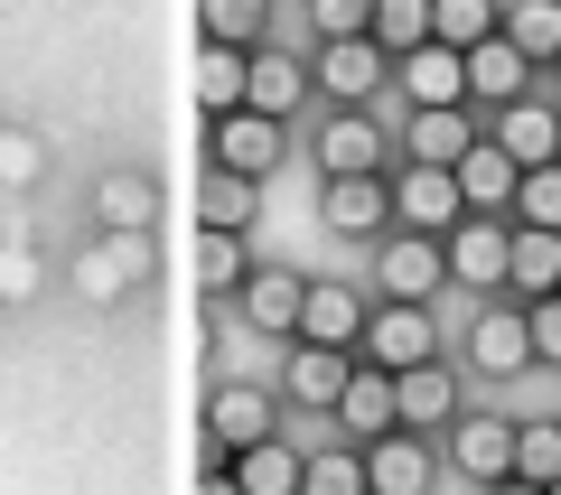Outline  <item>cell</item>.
Masks as SVG:
<instances>
[{
  "mask_svg": "<svg viewBox=\"0 0 561 495\" xmlns=\"http://www.w3.org/2000/svg\"><path fill=\"white\" fill-rule=\"evenodd\" d=\"M38 179H47V140H38V131H10V122H0V197H28Z\"/></svg>",
  "mask_w": 561,
  "mask_h": 495,
  "instance_id": "37",
  "label": "cell"
},
{
  "mask_svg": "<svg viewBox=\"0 0 561 495\" xmlns=\"http://www.w3.org/2000/svg\"><path fill=\"white\" fill-rule=\"evenodd\" d=\"M459 179V197H468V216H515V187H524V169L505 150H486V131H478V150L449 169Z\"/></svg>",
  "mask_w": 561,
  "mask_h": 495,
  "instance_id": "26",
  "label": "cell"
},
{
  "mask_svg": "<svg viewBox=\"0 0 561 495\" xmlns=\"http://www.w3.org/2000/svg\"><path fill=\"white\" fill-rule=\"evenodd\" d=\"M459 375H486V383H515L534 375V337H524V309L515 299H478L459 327Z\"/></svg>",
  "mask_w": 561,
  "mask_h": 495,
  "instance_id": "6",
  "label": "cell"
},
{
  "mask_svg": "<svg viewBox=\"0 0 561 495\" xmlns=\"http://www.w3.org/2000/svg\"><path fill=\"white\" fill-rule=\"evenodd\" d=\"M365 38L383 47V57H412V47H431V0H375V28Z\"/></svg>",
  "mask_w": 561,
  "mask_h": 495,
  "instance_id": "36",
  "label": "cell"
},
{
  "mask_svg": "<svg viewBox=\"0 0 561 495\" xmlns=\"http://www.w3.org/2000/svg\"><path fill=\"white\" fill-rule=\"evenodd\" d=\"M524 94H542V76H534L505 38H486L478 57H468V113L486 122V113H505V103H524Z\"/></svg>",
  "mask_w": 561,
  "mask_h": 495,
  "instance_id": "25",
  "label": "cell"
},
{
  "mask_svg": "<svg viewBox=\"0 0 561 495\" xmlns=\"http://www.w3.org/2000/svg\"><path fill=\"white\" fill-rule=\"evenodd\" d=\"M496 38L515 47V57L534 66V76H552V57H561V0H505Z\"/></svg>",
  "mask_w": 561,
  "mask_h": 495,
  "instance_id": "27",
  "label": "cell"
},
{
  "mask_svg": "<svg viewBox=\"0 0 561 495\" xmlns=\"http://www.w3.org/2000/svg\"><path fill=\"white\" fill-rule=\"evenodd\" d=\"M169 216V187L150 169H103L94 179V234H160Z\"/></svg>",
  "mask_w": 561,
  "mask_h": 495,
  "instance_id": "20",
  "label": "cell"
},
{
  "mask_svg": "<svg viewBox=\"0 0 561 495\" xmlns=\"http://www.w3.org/2000/svg\"><path fill=\"white\" fill-rule=\"evenodd\" d=\"M561 476V412L515 421V486H552Z\"/></svg>",
  "mask_w": 561,
  "mask_h": 495,
  "instance_id": "33",
  "label": "cell"
},
{
  "mask_svg": "<svg viewBox=\"0 0 561 495\" xmlns=\"http://www.w3.org/2000/svg\"><path fill=\"white\" fill-rule=\"evenodd\" d=\"M552 299H561V290H552Z\"/></svg>",
  "mask_w": 561,
  "mask_h": 495,
  "instance_id": "47",
  "label": "cell"
},
{
  "mask_svg": "<svg viewBox=\"0 0 561 495\" xmlns=\"http://www.w3.org/2000/svg\"><path fill=\"white\" fill-rule=\"evenodd\" d=\"M393 169H459L478 150V113H393Z\"/></svg>",
  "mask_w": 561,
  "mask_h": 495,
  "instance_id": "16",
  "label": "cell"
},
{
  "mask_svg": "<svg viewBox=\"0 0 561 495\" xmlns=\"http://www.w3.org/2000/svg\"><path fill=\"white\" fill-rule=\"evenodd\" d=\"M440 272L468 299H505V216H459L440 234Z\"/></svg>",
  "mask_w": 561,
  "mask_h": 495,
  "instance_id": "10",
  "label": "cell"
},
{
  "mask_svg": "<svg viewBox=\"0 0 561 495\" xmlns=\"http://www.w3.org/2000/svg\"><path fill=\"white\" fill-rule=\"evenodd\" d=\"M253 216H262V187L225 179V169L197 179V234H253Z\"/></svg>",
  "mask_w": 561,
  "mask_h": 495,
  "instance_id": "29",
  "label": "cell"
},
{
  "mask_svg": "<svg viewBox=\"0 0 561 495\" xmlns=\"http://www.w3.org/2000/svg\"><path fill=\"white\" fill-rule=\"evenodd\" d=\"M290 150H300V140L280 131V122H262V113H225V122H206V169H225V179H243V187H272Z\"/></svg>",
  "mask_w": 561,
  "mask_h": 495,
  "instance_id": "8",
  "label": "cell"
},
{
  "mask_svg": "<svg viewBox=\"0 0 561 495\" xmlns=\"http://www.w3.org/2000/svg\"><path fill=\"white\" fill-rule=\"evenodd\" d=\"M505 0H431V38L449 47V57H478L486 38H496Z\"/></svg>",
  "mask_w": 561,
  "mask_h": 495,
  "instance_id": "32",
  "label": "cell"
},
{
  "mask_svg": "<svg viewBox=\"0 0 561 495\" xmlns=\"http://www.w3.org/2000/svg\"><path fill=\"white\" fill-rule=\"evenodd\" d=\"M328 430L346 439V449H375V439H393V375H375V365H356L337 393V412H328Z\"/></svg>",
  "mask_w": 561,
  "mask_h": 495,
  "instance_id": "23",
  "label": "cell"
},
{
  "mask_svg": "<svg viewBox=\"0 0 561 495\" xmlns=\"http://www.w3.org/2000/svg\"><path fill=\"white\" fill-rule=\"evenodd\" d=\"M300 159L328 179H393V131H383V113H309L300 131Z\"/></svg>",
  "mask_w": 561,
  "mask_h": 495,
  "instance_id": "2",
  "label": "cell"
},
{
  "mask_svg": "<svg viewBox=\"0 0 561 495\" xmlns=\"http://www.w3.org/2000/svg\"><path fill=\"white\" fill-rule=\"evenodd\" d=\"M505 225H542V234H561V159L515 187V216H505Z\"/></svg>",
  "mask_w": 561,
  "mask_h": 495,
  "instance_id": "38",
  "label": "cell"
},
{
  "mask_svg": "<svg viewBox=\"0 0 561 495\" xmlns=\"http://www.w3.org/2000/svg\"><path fill=\"white\" fill-rule=\"evenodd\" d=\"M346 375H356V356H328V346H280L272 393H280V412L328 421V412H337V393H346Z\"/></svg>",
  "mask_w": 561,
  "mask_h": 495,
  "instance_id": "18",
  "label": "cell"
},
{
  "mask_svg": "<svg viewBox=\"0 0 561 495\" xmlns=\"http://www.w3.org/2000/svg\"><path fill=\"white\" fill-rule=\"evenodd\" d=\"M393 94L402 113H468V57H449L440 38L412 47V57H393Z\"/></svg>",
  "mask_w": 561,
  "mask_h": 495,
  "instance_id": "19",
  "label": "cell"
},
{
  "mask_svg": "<svg viewBox=\"0 0 561 495\" xmlns=\"http://www.w3.org/2000/svg\"><path fill=\"white\" fill-rule=\"evenodd\" d=\"M440 468L468 476L478 495L505 486V476H515V412H486V402H468V412L440 430Z\"/></svg>",
  "mask_w": 561,
  "mask_h": 495,
  "instance_id": "5",
  "label": "cell"
},
{
  "mask_svg": "<svg viewBox=\"0 0 561 495\" xmlns=\"http://www.w3.org/2000/svg\"><path fill=\"white\" fill-rule=\"evenodd\" d=\"M0 309H10V299H0Z\"/></svg>",
  "mask_w": 561,
  "mask_h": 495,
  "instance_id": "46",
  "label": "cell"
},
{
  "mask_svg": "<svg viewBox=\"0 0 561 495\" xmlns=\"http://www.w3.org/2000/svg\"><path fill=\"white\" fill-rule=\"evenodd\" d=\"M542 495H561V476H552V486H542Z\"/></svg>",
  "mask_w": 561,
  "mask_h": 495,
  "instance_id": "45",
  "label": "cell"
},
{
  "mask_svg": "<svg viewBox=\"0 0 561 495\" xmlns=\"http://www.w3.org/2000/svg\"><path fill=\"white\" fill-rule=\"evenodd\" d=\"M383 197H393V234H431V243L468 216V197H459V179H449V169H393V179H383Z\"/></svg>",
  "mask_w": 561,
  "mask_h": 495,
  "instance_id": "14",
  "label": "cell"
},
{
  "mask_svg": "<svg viewBox=\"0 0 561 495\" xmlns=\"http://www.w3.org/2000/svg\"><path fill=\"white\" fill-rule=\"evenodd\" d=\"M243 272H253V243L243 234H197V290L206 299H234Z\"/></svg>",
  "mask_w": 561,
  "mask_h": 495,
  "instance_id": "34",
  "label": "cell"
},
{
  "mask_svg": "<svg viewBox=\"0 0 561 495\" xmlns=\"http://www.w3.org/2000/svg\"><path fill=\"white\" fill-rule=\"evenodd\" d=\"M440 290H449V272H440V243H431V234H383L375 243V299L431 309Z\"/></svg>",
  "mask_w": 561,
  "mask_h": 495,
  "instance_id": "17",
  "label": "cell"
},
{
  "mask_svg": "<svg viewBox=\"0 0 561 495\" xmlns=\"http://www.w3.org/2000/svg\"><path fill=\"white\" fill-rule=\"evenodd\" d=\"M468 412V375L459 365H412V375H393V430H412V439H440L449 421Z\"/></svg>",
  "mask_w": 561,
  "mask_h": 495,
  "instance_id": "11",
  "label": "cell"
},
{
  "mask_svg": "<svg viewBox=\"0 0 561 495\" xmlns=\"http://www.w3.org/2000/svg\"><path fill=\"white\" fill-rule=\"evenodd\" d=\"M561 290V234H542V225H505V299L515 309H534V299Z\"/></svg>",
  "mask_w": 561,
  "mask_h": 495,
  "instance_id": "24",
  "label": "cell"
},
{
  "mask_svg": "<svg viewBox=\"0 0 561 495\" xmlns=\"http://www.w3.org/2000/svg\"><path fill=\"white\" fill-rule=\"evenodd\" d=\"M280 393L272 383H253V375H225L216 393H206V458L197 468H225L234 449H262V439H280Z\"/></svg>",
  "mask_w": 561,
  "mask_h": 495,
  "instance_id": "3",
  "label": "cell"
},
{
  "mask_svg": "<svg viewBox=\"0 0 561 495\" xmlns=\"http://www.w3.org/2000/svg\"><path fill=\"white\" fill-rule=\"evenodd\" d=\"M319 234L383 243V234H393V197H383V179H328L319 187Z\"/></svg>",
  "mask_w": 561,
  "mask_h": 495,
  "instance_id": "22",
  "label": "cell"
},
{
  "mask_svg": "<svg viewBox=\"0 0 561 495\" xmlns=\"http://www.w3.org/2000/svg\"><path fill=\"white\" fill-rule=\"evenodd\" d=\"M524 337H534V375L542 365L561 375V299H534V309H524Z\"/></svg>",
  "mask_w": 561,
  "mask_h": 495,
  "instance_id": "41",
  "label": "cell"
},
{
  "mask_svg": "<svg viewBox=\"0 0 561 495\" xmlns=\"http://www.w3.org/2000/svg\"><path fill=\"white\" fill-rule=\"evenodd\" d=\"M383 84H393V57H383L375 38L309 47V94H319V113H375Z\"/></svg>",
  "mask_w": 561,
  "mask_h": 495,
  "instance_id": "4",
  "label": "cell"
},
{
  "mask_svg": "<svg viewBox=\"0 0 561 495\" xmlns=\"http://www.w3.org/2000/svg\"><path fill=\"white\" fill-rule=\"evenodd\" d=\"M356 365L375 375H412V365H440V309H402V299H375L356 337Z\"/></svg>",
  "mask_w": 561,
  "mask_h": 495,
  "instance_id": "7",
  "label": "cell"
},
{
  "mask_svg": "<svg viewBox=\"0 0 561 495\" xmlns=\"http://www.w3.org/2000/svg\"><path fill=\"white\" fill-rule=\"evenodd\" d=\"M234 495H300V449L290 439H262V449H234L225 458Z\"/></svg>",
  "mask_w": 561,
  "mask_h": 495,
  "instance_id": "28",
  "label": "cell"
},
{
  "mask_svg": "<svg viewBox=\"0 0 561 495\" xmlns=\"http://www.w3.org/2000/svg\"><path fill=\"white\" fill-rule=\"evenodd\" d=\"M300 299H309V272H290V262H253L234 290V318L253 327V337H300Z\"/></svg>",
  "mask_w": 561,
  "mask_h": 495,
  "instance_id": "13",
  "label": "cell"
},
{
  "mask_svg": "<svg viewBox=\"0 0 561 495\" xmlns=\"http://www.w3.org/2000/svg\"><path fill=\"white\" fill-rule=\"evenodd\" d=\"M300 495H365V449H300Z\"/></svg>",
  "mask_w": 561,
  "mask_h": 495,
  "instance_id": "35",
  "label": "cell"
},
{
  "mask_svg": "<svg viewBox=\"0 0 561 495\" xmlns=\"http://www.w3.org/2000/svg\"><path fill=\"white\" fill-rule=\"evenodd\" d=\"M160 280V234H84L76 262H66V290L84 299V309H122V299H140Z\"/></svg>",
  "mask_w": 561,
  "mask_h": 495,
  "instance_id": "1",
  "label": "cell"
},
{
  "mask_svg": "<svg viewBox=\"0 0 561 495\" xmlns=\"http://www.w3.org/2000/svg\"><path fill=\"white\" fill-rule=\"evenodd\" d=\"M440 439H412V430H393V439H375L365 449V495H440Z\"/></svg>",
  "mask_w": 561,
  "mask_h": 495,
  "instance_id": "21",
  "label": "cell"
},
{
  "mask_svg": "<svg viewBox=\"0 0 561 495\" xmlns=\"http://www.w3.org/2000/svg\"><path fill=\"white\" fill-rule=\"evenodd\" d=\"M365 318H375V290H356V280H309V299H300V337H290V346H328V356H356Z\"/></svg>",
  "mask_w": 561,
  "mask_h": 495,
  "instance_id": "15",
  "label": "cell"
},
{
  "mask_svg": "<svg viewBox=\"0 0 561 495\" xmlns=\"http://www.w3.org/2000/svg\"><path fill=\"white\" fill-rule=\"evenodd\" d=\"M486 495H542V486H515V476H505V486H486Z\"/></svg>",
  "mask_w": 561,
  "mask_h": 495,
  "instance_id": "43",
  "label": "cell"
},
{
  "mask_svg": "<svg viewBox=\"0 0 561 495\" xmlns=\"http://www.w3.org/2000/svg\"><path fill=\"white\" fill-rule=\"evenodd\" d=\"M262 38H272V10H262V0H206V10H197V47H234V57H253Z\"/></svg>",
  "mask_w": 561,
  "mask_h": 495,
  "instance_id": "31",
  "label": "cell"
},
{
  "mask_svg": "<svg viewBox=\"0 0 561 495\" xmlns=\"http://www.w3.org/2000/svg\"><path fill=\"white\" fill-rule=\"evenodd\" d=\"M478 131H486V150H505L524 179H534V169L561 159V103L552 94H524V103H505V113H486Z\"/></svg>",
  "mask_w": 561,
  "mask_h": 495,
  "instance_id": "12",
  "label": "cell"
},
{
  "mask_svg": "<svg viewBox=\"0 0 561 495\" xmlns=\"http://www.w3.org/2000/svg\"><path fill=\"white\" fill-rule=\"evenodd\" d=\"M197 495H234V476H225V468H197Z\"/></svg>",
  "mask_w": 561,
  "mask_h": 495,
  "instance_id": "42",
  "label": "cell"
},
{
  "mask_svg": "<svg viewBox=\"0 0 561 495\" xmlns=\"http://www.w3.org/2000/svg\"><path fill=\"white\" fill-rule=\"evenodd\" d=\"M38 290H47V262L28 253L20 234H10V243H0V299H10V309H20V299H38Z\"/></svg>",
  "mask_w": 561,
  "mask_h": 495,
  "instance_id": "40",
  "label": "cell"
},
{
  "mask_svg": "<svg viewBox=\"0 0 561 495\" xmlns=\"http://www.w3.org/2000/svg\"><path fill=\"white\" fill-rule=\"evenodd\" d=\"M365 28H375V0H309V38L319 47H346Z\"/></svg>",
  "mask_w": 561,
  "mask_h": 495,
  "instance_id": "39",
  "label": "cell"
},
{
  "mask_svg": "<svg viewBox=\"0 0 561 495\" xmlns=\"http://www.w3.org/2000/svg\"><path fill=\"white\" fill-rule=\"evenodd\" d=\"M552 84H561V57H552ZM552 103H561V94H552Z\"/></svg>",
  "mask_w": 561,
  "mask_h": 495,
  "instance_id": "44",
  "label": "cell"
},
{
  "mask_svg": "<svg viewBox=\"0 0 561 495\" xmlns=\"http://www.w3.org/2000/svg\"><path fill=\"white\" fill-rule=\"evenodd\" d=\"M187 94H197V122L243 113V57H234V47H197V66H187Z\"/></svg>",
  "mask_w": 561,
  "mask_h": 495,
  "instance_id": "30",
  "label": "cell"
},
{
  "mask_svg": "<svg viewBox=\"0 0 561 495\" xmlns=\"http://www.w3.org/2000/svg\"><path fill=\"white\" fill-rule=\"evenodd\" d=\"M243 113H262V122H309L319 113V94H309V57H290L280 38H262L253 57H243Z\"/></svg>",
  "mask_w": 561,
  "mask_h": 495,
  "instance_id": "9",
  "label": "cell"
}]
</instances>
